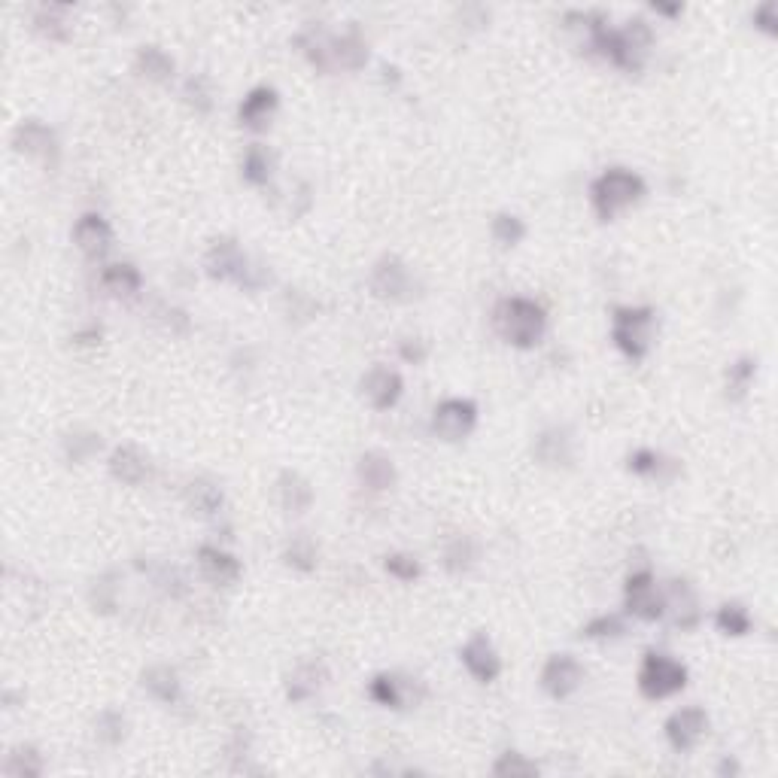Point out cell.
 Listing matches in <instances>:
<instances>
[{
    "label": "cell",
    "instance_id": "cell-8",
    "mask_svg": "<svg viewBox=\"0 0 778 778\" xmlns=\"http://www.w3.org/2000/svg\"><path fill=\"white\" fill-rule=\"evenodd\" d=\"M624 602H627V611H630L633 617L645 620V624H654V620H660V617L666 614L663 590L657 587L651 569H639V572H633V575L627 578Z\"/></svg>",
    "mask_w": 778,
    "mask_h": 778
},
{
    "label": "cell",
    "instance_id": "cell-11",
    "mask_svg": "<svg viewBox=\"0 0 778 778\" xmlns=\"http://www.w3.org/2000/svg\"><path fill=\"white\" fill-rule=\"evenodd\" d=\"M414 687H420L417 678H402V675H396V672H383V675H374V678H371L368 696L374 699L377 706H383V709L402 712V709H408V706H417L420 699L426 696V690H417V693H414Z\"/></svg>",
    "mask_w": 778,
    "mask_h": 778
},
{
    "label": "cell",
    "instance_id": "cell-38",
    "mask_svg": "<svg viewBox=\"0 0 778 778\" xmlns=\"http://www.w3.org/2000/svg\"><path fill=\"white\" fill-rule=\"evenodd\" d=\"M493 775H499V778H535L538 775V763L529 760L520 751H505L493 763Z\"/></svg>",
    "mask_w": 778,
    "mask_h": 778
},
{
    "label": "cell",
    "instance_id": "cell-22",
    "mask_svg": "<svg viewBox=\"0 0 778 778\" xmlns=\"http://www.w3.org/2000/svg\"><path fill=\"white\" fill-rule=\"evenodd\" d=\"M140 687L155 699V703H162V706H174V703H180V696H183L180 675L171 666H149L140 675Z\"/></svg>",
    "mask_w": 778,
    "mask_h": 778
},
{
    "label": "cell",
    "instance_id": "cell-44",
    "mask_svg": "<svg viewBox=\"0 0 778 778\" xmlns=\"http://www.w3.org/2000/svg\"><path fill=\"white\" fill-rule=\"evenodd\" d=\"M399 353H402V359H405V362H411V365H420V362H426V356H429V344H426V341H420V338H408V341H402Z\"/></svg>",
    "mask_w": 778,
    "mask_h": 778
},
{
    "label": "cell",
    "instance_id": "cell-24",
    "mask_svg": "<svg viewBox=\"0 0 778 778\" xmlns=\"http://www.w3.org/2000/svg\"><path fill=\"white\" fill-rule=\"evenodd\" d=\"M329 61L341 70H362L368 61V43L359 37V31H347L344 37L329 40Z\"/></svg>",
    "mask_w": 778,
    "mask_h": 778
},
{
    "label": "cell",
    "instance_id": "cell-1",
    "mask_svg": "<svg viewBox=\"0 0 778 778\" xmlns=\"http://www.w3.org/2000/svg\"><path fill=\"white\" fill-rule=\"evenodd\" d=\"M493 326L499 332L502 341H508L517 350H532L544 332H548V314L544 307L532 298L514 295V298H502L493 310Z\"/></svg>",
    "mask_w": 778,
    "mask_h": 778
},
{
    "label": "cell",
    "instance_id": "cell-26",
    "mask_svg": "<svg viewBox=\"0 0 778 778\" xmlns=\"http://www.w3.org/2000/svg\"><path fill=\"white\" fill-rule=\"evenodd\" d=\"M134 67L149 83H168L174 76V58L168 52H162L159 46H143L134 58Z\"/></svg>",
    "mask_w": 778,
    "mask_h": 778
},
{
    "label": "cell",
    "instance_id": "cell-33",
    "mask_svg": "<svg viewBox=\"0 0 778 778\" xmlns=\"http://www.w3.org/2000/svg\"><path fill=\"white\" fill-rule=\"evenodd\" d=\"M754 374H757V359L754 356H739L727 368V399L730 402H742L748 396Z\"/></svg>",
    "mask_w": 778,
    "mask_h": 778
},
{
    "label": "cell",
    "instance_id": "cell-46",
    "mask_svg": "<svg viewBox=\"0 0 778 778\" xmlns=\"http://www.w3.org/2000/svg\"><path fill=\"white\" fill-rule=\"evenodd\" d=\"M76 344H95V341H101V329H89V332H80L73 338Z\"/></svg>",
    "mask_w": 778,
    "mask_h": 778
},
{
    "label": "cell",
    "instance_id": "cell-13",
    "mask_svg": "<svg viewBox=\"0 0 778 778\" xmlns=\"http://www.w3.org/2000/svg\"><path fill=\"white\" fill-rule=\"evenodd\" d=\"M584 681V666L572 654H554L541 669V690L551 699H569Z\"/></svg>",
    "mask_w": 778,
    "mask_h": 778
},
{
    "label": "cell",
    "instance_id": "cell-12",
    "mask_svg": "<svg viewBox=\"0 0 778 778\" xmlns=\"http://www.w3.org/2000/svg\"><path fill=\"white\" fill-rule=\"evenodd\" d=\"M459 660L465 669H469V675L481 684H493L502 675V657L487 633H475L469 642H465L459 651Z\"/></svg>",
    "mask_w": 778,
    "mask_h": 778
},
{
    "label": "cell",
    "instance_id": "cell-18",
    "mask_svg": "<svg viewBox=\"0 0 778 778\" xmlns=\"http://www.w3.org/2000/svg\"><path fill=\"white\" fill-rule=\"evenodd\" d=\"M356 478L365 490L371 493H383V490H393L396 481H399V472H396V462L389 459L386 453L380 450H368L359 456L356 462Z\"/></svg>",
    "mask_w": 778,
    "mask_h": 778
},
{
    "label": "cell",
    "instance_id": "cell-14",
    "mask_svg": "<svg viewBox=\"0 0 778 778\" xmlns=\"http://www.w3.org/2000/svg\"><path fill=\"white\" fill-rule=\"evenodd\" d=\"M73 244L89 259H104L113 247V228L101 213H83L73 225Z\"/></svg>",
    "mask_w": 778,
    "mask_h": 778
},
{
    "label": "cell",
    "instance_id": "cell-29",
    "mask_svg": "<svg viewBox=\"0 0 778 778\" xmlns=\"http://www.w3.org/2000/svg\"><path fill=\"white\" fill-rule=\"evenodd\" d=\"M241 174L250 186H268L271 174H274V155L268 146L262 143H253L247 152H244V165H241Z\"/></svg>",
    "mask_w": 778,
    "mask_h": 778
},
{
    "label": "cell",
    "instance_id": "cell-7",
    "mask_svg": "<svg viewBox=\"0 0 778 778\" xmlns=\"http://www.w3.org/2000/svg\"><path fill=\"white\" fill-rule=\"evenodd\" d=\"M432 435L456 444L462 438H469L478 426V405L472 399H444L432 411Z\"/></svg>",
    "mask_w": 778,
    "mask_h": 778
},
{
    "label": "cell",
    "instance_id": "cell-10",
    "mask_svg": "<svg viewBox=\"0 0 778 778\" xmlns=\"http://www.w3.org/2000/svg\"><path fill=\"white\" fill-rule=\"evenodd\" d=\"M359 393L362 399L374 408V411H389L396 408L402 393H405V380L399 371L386 368V365H374L371 371L362 374L359 380Z\"/></svg>",
    "mask_w": 778,
    "mask_h": 778
},
{
    "label": "cell",
    "instance_id": "cell-40",
    "mask_svg": "<svg viewBox=\"0 0 778 778\" xmlns=\"http://www.w3.org/2000/svg\"><path fill=\"white\" fill-rule=\"evenodd\" d=\"M383 569L393 575L396 581H402V584H411V581H417L423 575V566H420V560L414 554H386L383 557Z\"/></svg>",
    "mask_w": 778,
    "mask_h": 778
},
{
    "label": "cell",
    "instance_id": "cell-31",
    "mask_svg": "<svg viewBox=\"0 0 778 778\" xmlns=\"http://www.w3.org/2000/svg\"><path fill=\"white\" fill-rule=\"evenodd\" d=\"M186 505L192 508V514H201V517H213L219 508H222V490L213 484V481H192L186 487Z\"/></svg>",
    "mask_w": 778,
    "mask_h": 778
},
{
    "label": "cell",
    "instance_id": "cell-42",
    "mask_svg": "<svg viewBox=\"0 0 778 778\" xmlns=\"http://www.w3.org/2000/svg\"><path fill=\"white\" fill-rule=\"evenodd\" d=\"M92 605H95V611H101V614H110L113 608H116V584H113V575H104L101 581H95V587H92Z\"/></svg>",
    "mask_w": 778,
    "mask_h": 778
},
{
    "label": "cell",
    "instance_id": "cell-16",
    "mask_svg": "<svg viewBox=\"0 0 778 778\" xmlns=\"http://www.w3.org/2000/svg\"><path fill=\"white\" fill-rule=\"evenodd\" d=\"M13 146L19 155H28V159H40V162H55L58 159V140L55 131L37 119L22 122L13 131Z\"/></svg>",
    "mask_w": 778,
    "mask_h": 778
},
{
    "label": "cell",
    "instance_id": "cell-39",
    "mask_svg": "<svg viewBox=\"0 0 778 778\" xmlns=\"http://www.w3.org/2000/svg\"><path fill=\"white\" fill-rule=\"evenodd\" d=\"M98 450H101V435H95V432L76 429V432H70V435L64 438V456H67L70 462H86V459H92Z\"/></svg>",
    "mask_w": 778,
    "mask_h": 778
},
{
    "label": "cell",
    "instance_id": "cell-43",
    "mask_svg": "<svg viewBox=\"0 0 778 778\" xmlns=\"http://www.w3.org/2000/svg\"><path fill=\"white\" fill-rule=\"evenodd\" d=\"M186 101L195 107V113H210L213 101H210V89H207L204 76H192V80L186 83Z\"/></svg>",
    "mask_w": 778,
    "mask_h": 778
},
{
    "label": "cell",
    "instance_id": "cell-34",
    "mask_svg": "<svg viewBox=\"0 0 778 778\" xmlns=\"http://www.w3.org/2000/svg\"><path fill=\"white\" fill-rule=\"evenodd\" d=\"M715 627L724 633V636H733V639H742L751 633V614L742 602H727L718 608L715 614Z\"/></svg>",
    "mask_w": 778,
    "mask_h": 778
},
{
    "label": "cell",
    "instance_id": "cell-9",
    "mask_svg": "<svg viewBox=\"0 0 778 778\" xmlns=\"http://www.w3.org/2000/svg\"><path fill=\"white\" fill-rule=\"evenodd\" d=\"M663 730H666V742L672 745V751L687 754V751H693L699 742L706 739L709 715H706V709H699V706H684V709L669 715Z\"/></svg>",
    "mask_w": 778,
    "mask_h": 778
},
{
    "label": "cell",
    "instance_id": "cell-37",
    "mask_svg": "<svg viewBox=\"0 0 778 778\" xmlns=\"http://www.w3.org/2000/svg\"><path fill=\"white\" fill-rule=\"evenodd\" d=\"M95 736H98V742H104L110 748L122 745L128 736V718L116 709H104L95 721Z\"/></svg>",
    "mask_w": 778,
    "mask_h": 778
},
{
    "label": "cell",
    "instance_id": "cell-41",
    "mask_svg": "<svg viewBox=\"0 0 778 778\" xmlns=\"http://www.w3.org/2000/svg\"><path fill=\"white\" fill-rule=\"evenodd\" d=\"M663 465H666L663 456H660L657 450H651V447H639V450H633L630 459H627V469H630L633 475H642V478H657Z\"/></svg>",
    "mask_w": 778,
    "mask_h": 778
},
{
    "label": "cell",
    "instance_id": "cell-3",
    "mask_svg": "<svg viewBox=\"0 0 778 778\" xmlns=\"http://www.w3.org/2000/svg\"><path fill=\"white\" fill-rule=\"evenodd\" d=\"M657 335V310L654 307H614L611 314V341L633 362H642Z\"/></svg>",
    "mask_w": 778,
    "mask_h": 778
},
{
    "label": "cell",
    "instance_id": "cell-20",
    "mask_svg": "<svg viewBox=\"0 0 778 778\" xmlns=\"http://www.w3.org/2000/svg\"><path fill=\"white\" fill-rule=\"evenodd\" d=\"M198 569H201V575H204L210 584H216V587L235 584V581L241 578V572H244V566H241L238 557H231V554L222 551V548H213V544H201V548H198Z\"/></svg>",
    "mask_w": 778,
    "mask_h": 778
},
{
    "label": "cell",
    "instance_id": "cell-23",
    "mask_svg": "<svg viewBox=\"0 0 778 778\" xmlns=\"http://www.w3.org/2000/svg\"><path fill=\"white\" fill-rule=\"evenodd\" d=\"M277 496L286 514H304L310 502H314V487L298 472H283L277 478Z\"/></svg>",
    "mask_w": 778,
    "mask_h": 778
},
{
    "label": "cell",
    "instance_id": "cell-45",
    "mask_svg": "<svg viewBox=\"0 0 778 778\" xmlns=\"http://www.w3.org/2000/svg\"><path fill=\"white\" fill-rule=\"evenodd\" d=\"M754 22H760L757 28H763L766 34H772V25H775V4H763L760 10H754Z\"/></svg>",
    "mask_w": 778,
    "mask_h": 778
},
{
    "label": "cell",
    "instance_id": "cell-35",
    "mask_svg": "<svg viewBox=\"0 0 778 778\" xmlns=\"http://www.w3.org/2000/svg\"><path fill=\"white\" fill-rule=\"evenodd\" d=\"M620 636H627L624 614H599L587 627H581V639H593V642H611Z\"/></svg>",
    "mask_w": 778,
    "mask_h": 778
},
{
    "label": "cell",
    "instance_id": "cell-21",
    "mask_svg": "<svg viewBox=\"0 0 778 778\" xmlns=\"http://www.w3.org/2000/svg\"><path fill=\"white\" fill-rule=\"evenodd\" d=\"M532 453L541 465H548V469H560V465H572L575 459V447H572V435L560 426H551L544 429L535 444H532Z\"/></svg>",
    "mask_w": 778,
    "mask_h": 778
},
{
    "label": "cell",
    "instance_id": "cell-30",
    "mask_svg": "<svg viewBox=\"0 0 778 778\" xmlns=\"http://www.w3.org/2000/svg\"><path fill=\"white\" fill-rule=\"evenodd\" d=\"M317 557H320L317 541L310 538V535H304V532L292 535V538L286 541V548H283V560H286V566H292V569H298V572H314L317 563H320Z\"/></svg>",
    "mask_w": 778,
    "mask_h": 778
},
{
    "label": "cell",
    "instance_id": "cell-32",
    "mask_svg": "<svg viewBox=\"0 0 778 778\" xmlns=\"http://www.w3.org/2000/svg\"><path fill=\"white\" fill-rule=\"evenodd\" d=\"M43 769H46L43 754H40L34 745H19V748L7 757V763H4V772L13 775V778H40Z\"/></svg>",
    "mask_w": 778,
    "mask_h": 778
},
{
    "label": "cell",
    "instance_id": "cell-28",
    "mask_svg": "<svg viewBox=\"0 0 778 778\" xmlns=\"http://www.w3.org/2000/svg\"><path fill=\"white\" fill-rule=\"evenodd\" d=\"M478 563V544L472 535H456L447 541L444 548V569L450 575H465L472 566Z\"/></svg>",
    "mask_w": 778,
    "mask_h": 778
},
{
    "label": "cell",
    "instance_id": "cell-25",
    "mask_svg": "<svg viewBox=\"0 0 778 778\" xmlns=\"http://www.w3.org/2000/svg\"><path fill=\"white\" fill-rule=\"evenodd\" d=\"M101 286L113 298H134L143 289V277L134 265L119 262V265H107L101 271Z\"/></svg>",
    "mask_w": 778,
    "mask_h": 778
},
{
    "label": "cell",
    "instance_id": "cell-27",
    "mask_svg": "<svg viewBox=\"0 0 778 778\" xmlns=\"http://www.w3.org/2000/svg\"><path fill=\"white\" fill-rule=\"evenodd\" d=\"M326 681V669L320 663H304L292 672L289 684H286V696L292 703H304V699L314 696Z\"/></svg>",
    "mask_w": 778,
    "mask_h": 778
},
{
    "label": "cell",
    "instance_id": "cell-15",
    "mask_svg": "<svg viewBox=\"0 0 778 778\" xmlns=\"http://www.w3.org/2000/svg\"><path fill=\"white\" fill-rule=\"evenodd\" d=\"M663 605L672 614L675 627H681V630H696L699 620H703V611H699V596H696V590H693V584L687 578L669 581V587L663 590Z\"/></svg>",
    "mask_w": 778,
    "mask_h": 778
},
{
    "label": "cell",
    "instance_id": "cell-19",
    "mask_svg": "<svg viewBox=\"0 0 778 778\" xmlns=\"http://www.w3.org/2000/svg\"><path fill=\"white\" fill-rule=\"evenodd\" d=\"M110 475L119 481V484H128V487H140L152 478V462L146 453H140L137 447L125 444V447H116L110 453V462H107Z\"/></svg>",
    "mask_w": 778,
    "mask_h": 778
},
{
    "label": "cell",
    "instance_id": "cell-4",
    "mask_svg": "<svg viewBox=\"0 0 778 778\" xmlns=\"http://www.w3.org/2000/svg\"><path fill=\"white\" fill-rule=\"evenodd\" d=\"M207 274L213 280H222V283H238L244 289H259L268 274L253 268L250 259L244 256V250L238 247L235 238H219L210 253H207Z\"/></svg>",
    "mask_w": 778,
    "mask_h": 778
},
{
    "label": "cell",
    "instance_id": "cell-17",
    "mask_svg": "<svg viewBox=\"0 0 778 778\" xmlns=\"http://www.w3.org/2000/svg\"><path fill=\"white\" fill-rule=\"evenodd\" d=\"M277 107H280V95H277L271 86H259V89H253V92L241 101L238 119H241L244 128L262 134V131L271 128V119L277 116Z\"/></svg>",
    "mask_w": 778,
    "mask_h": 778
},
{
    "label": "cell",
    "instance_id": "cell-47",
    "mask_svg": "<svg viewBox=\"0 0 778 778\" xmlns=\"http://www.w3.org/2000/svg\"><path fill=\"white\" fill-rule=\"evenodd\" d=\"M718 772H721V775H727V772H733V775H736V772H739V763L727 757V760H724V763L718 766Z\"/></svg>",
    "mask_w": 778,
    "mask_h": 778
},
{
    "label": "cell",
    "instance_id": "cell-6",
    "mask_svg": "<svg viewBox=\"0 0 778 778\" xmlns=\"http://www.w3.org/2000/svg\"><path fill=\"white\" fill-rule=\"evenodd\" d=\"M417 283H414V274L411 268L399 259V256H383L374 262V271H371V292L383 301H393V304H408L414 301V292Z\"/></svg>",
    "mask_w": 778,
    "mask_h": 778
},
{
    "label": "cell",
    "instance_id": "cell-2",
    "mask_svg": "<svg viewBox=\"0 0 778 778\" xmlns=\"http://www.w3.org/2000/svg\"><path fill=\"white\" fill-rule=\"evenodd\" d=\"M645 195H648V183L636 171H627V168H611V171L599 174L590 186V201L602 222H611L617 213L630 210Z\"/></svg>",
    "mask_w": 778,
    "mask_h": 778
},
{
    "label": "cell",
    "instance_id": "cell-5",
    "mask_svg": "<svg viewBox=\"0 0 778 778\" xmlns=\"http://www.w3.org/2000/svg\"><path fill=\"white\" fill-rule=\"evenodd\" d=\"M687 687V666L663 651H648L639 666V690L645 699H669Z\"/></svg>",
    "mask_w": 778,
    "mask_h": 778
},
{
    "label": "cell",
    "instance_id": "cell-36",
    "mask_svg": "<svg viewBox=\"0 0 778 778\" xmlns=\"http://www.w3.org/2000/svg\"><path fill=\"white\" fill-rule=\"evenodd\" d=\"M490 235L499 247H517L526 238V222L514 213H496L490 222Z\"/></svg>",
    "mask_w": 778,
    "mask_h": 778
}]
</instances>
